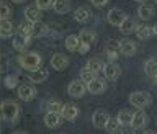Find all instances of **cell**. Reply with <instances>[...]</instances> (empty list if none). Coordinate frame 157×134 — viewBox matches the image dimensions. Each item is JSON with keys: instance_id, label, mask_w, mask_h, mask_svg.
Listing matches in <instances>:
<instances>
[{"instance_id": "ba28073f", "label": "cell", "mask_w": 157, "mask_h": 134, "mask_svg": "<svg viewBox=\"0 0 157 134\" xmlns=\"http://www.w3.org/2000/svg\"><path fill=\"white\" fill-rule=\"evenodd\" d=\"M108 120H110V115H108L106 110H97L92 115V124L95 126L97 129H105Z\"/></svg>"}, {"instance_id": "603a6c76", "label": "cell", "mask_w": 157, "mask_h": 134, "mask_svg": "<svg viewBox=\"0 0 157 134\" xmlns=\"http://www.w3.org/2000/svg\"><path fill=\"white\" fill-rule=\"evenodd\" d=\"M78 38H80V43L82 44H87V46H93V43L97 41V34L90 31V29H82L80 33H78Z\"/></svg>"}, {"instance_id": "5b68a950", "label": "cell", "mask_w": 157, "mask_h": 134, "mask_svg": "<svg viewBox=\"0 0 157 134\" xmlns=\"http://www.w3.org/2000/svg\"><path fill=\"white\" fill-rule=\"evenodd\" d=\"M147 123H149V116L146 115L144 110H139L134 113V116H132V123H131V129L132 131H142L144 128L147 126Z\"/></svg>"}, {"instance_id": "3957f363", "label": "cell", "mask_w": 157, "mask_h": 134, "mask_svg": "<svg viewBox=\"0 0 157 134\" xmlns=\"http://www.w3.org/2000/svg\"><path fill=\"white\" fill-rule=\"evenodd\" d=\"M129 103L137 110H144L152 105V95L144 90H136L129 95Z\"/></svg>"}, {"instance_id": "8992f818", "label": "cell", "mask_w": 157, "mask_h": 134, "mask_svg": "<svg viewBox=\"0 0 157 134\" xmlns=\"http://www.w3.org/2000/svg\"><path fill=\"white\" fill-rule=\"evenodd\" d=\"M120 54H121V51H120V41H108L106 43V46H105V56H106V59L110 62H116L118 61V57H120Z\"/></svg>"}, {"instance_id": "d6986e66", "label": "cell", "mask_w": 157, "mask_h": 134, "mask_svg": "<svg viewBox=\"0 0 157 134\" xmlns=\"http://www.w3.org/2000/svg\"><path fill=\"white\" fill-rule=\"evenodd\" d=\"M25 18L29 20V21H33V23L41 21V18H43V10H41V8H38L36 5L26 7V8H25Z\"/></svg>"}, {"instance_id": "836d02e7", "label": "cell", "mask_w": 157, "mask_h": 134, "mask_svg": "<svg viewBox=\"0 0 157 134\" xmlns=\"http://www.w3.org/2000/svg\"><path fill=\"white\" fill-rule=\"evenodd\" d=\"M46 108H48V111H54V113H61L62 111V108H64V105L59 100H49L48 101V105H46Z\"/></svg>"}, {"instance_id": "e0dca14e", "label": "cell", "mask_w": 157, "mask_h": 134, "mask_svg": "<svg viewBox=\"0 0 157 134\" xmlns=\"http://www.w3.org/2000/svg\"><path fill=\"white\" fill-rule=\"evenodd\" d=\"M29 43H31V38L23 36V34H20V33H17L13 36V48L17 49V51H20V52L26 51V48L29 46Z\"/></svg>"}, {"instance_id": "d4e9b609", "label": "cell", "mask_w": 157, "mask_h": 134, "mask_svg": "<svg viewBox=\"0 0 157 134\" xmlns=\"http://www.w3.org/2000/svg\"><path fill=\"white\" fill-rule=\"evenodd\" d=\"M18 33L23 34V36H28V38H33V33H34V23L29 21V20H25L18 25Z\"/></svg>"}, {"instance_id": "83f0119b", "label": "cell", "mask_w": 157, "mask_h": 134, "mask_svg": "<svg viewBox=\"0 0 157 134\" xmlns=\"http://www.w3.org/2000/svg\"><path fill=\"white\" fill-rule=\"evenodd\" d=\"M155 13V8L152 7V5H141L139 8H137V17L141 20H151L154 17Z\"/></svg>"}, {"instance_id": "ffe728a7", "label": "cell", "mask_w": 157, "mask_h": 134, "mask_svg": "<svg viewBox=\"0 0 157 134\" xmlns=\"http://www.w3.org/2000/svg\"><path fill=\"white\" fill-rule=\"evenodd\" d=\"M61 115L64 116V120L74 121V120H77V116H78V108L74 105V103H66L62 108V111H61Z\"/></svg>"}, {"instance_id": "7402d4cb", "label": "cell", "mask_w": 157, "mask_h": 134, "mask_svg": "<svg viewBox=\"0 0 157 134\" xmlns=\"http://www.w3.org/2000/svg\"><path fill=\"white\" fill-rule=\"evenodd\" d=\"M90 18H92V13H90V10L85 8V7H80L74 12V20H75L77 23H88Z\"/></svg>"}, {"instance_id": "60d3db41", "label": "cell", "mask_w": 157, "mask_h": 134, "mask_svg": "<svg viewBox=\"0 0 157 134\" xmlns=\"http://www.w3.org/2000/svg\"><path fill=\"white\" fill-rule=\"evenodd\" d=\"M154 36H157V23L154 25Z\"/></svg>"}, {"instance_id": "f546056e", "label": "cell", "mask_w": 157, "mask_h": 134, "mask_svg": "<svg viewBox=\"0 0 157 134\" xmlns=\"http://www.w3.org/2000/svg\"><path fill=\"white\" fill-rule=\"evenodd\" d=\"M48 33H49V26L46 23H43V21H36V23H34L33 38H43V36H46Z\"/></svg>"}, {"instance_id": "74e56055", "label": "cell", "mask_w": 157, "mask_h": 134, "mask_svg": "<svg viewBox=\"0 0 157 134\" xmlns=\"http://www.w3.org/2000/svg\"><path fill=\"white\" fill-rule=\"evenodd\" d=\"M108 2H110V0H90V3L93 5V7H97V8H103V7H106Z\"/></svg>"}, {"instance_id": "44dd1931", "label": "cell", "mask_w": 157, "mask_h": 134, "mask_svg": "<svg viewBox=\"0 0 157 134\" xmlns=\"http://www.w3.org/2000/svg\"><path fill=\"white\" fill-rule=\"evenodd\" d=\"M52 10L57 15H66V13H69L72 10V2L71 0H56Z\"/></svg>"}, {"instance_id": "5bb4252c", "label": "cell", "mask_w": 157, "mask_h": 134, "mask_svg": "<svg viewBox=\"0 0 157 134\" xmlns=\"http://www.w3.org/2000/svg\"><path fill=\"white\" fill-rule=\"evenodd\" d=\"M69 62H71L69 57L64 56V54H61V52L54 54V56L51 57V67L54 69V71H64V69H67Z\"/></svg>"}, {"instance_id": "ab89813d", "label": "cell", "mask_w": 157, "mask_h": 134, "mask_svg": "<svg viewBox=\"0 0 157 134\" xmlns=\"http://www.w3.org/2000/svg\"><path fill=\"white\" fill-rule=\"evenodd\" d=\"M12 2H13V3H23L25 0H12Z\"/></svg>"}, {"instance_id": "4316f807", "label": "cell", "mask_w": 157, "mask_h": 134, "mask_svg": "<svg viewBox=\"0 0 157 134\" xmlns=\"http://www.w3.org/2000/svg\"><path fill=\"white\" fill-rule=\"evenodd\" d=\"M132 116H134V113L129 111V110H121L118 113V121L121 123L123 128H131V123H132Z\"/></svg>"}, {"instance_id": "30bf717a", "label": "cell", "mask_w": 157, "mask_h": 134, "mask_svg": "<svg viewBox=\"0 0 157 134\" xmlns=\"http://www.w3.org/2000/svg\"><path fill=\"white\" fill-rule=\"evenodd\" d=\"M120 51H121L123 56H126V57L134 56V54L137 52V43L132 41V39H129V38L121 39L120 41Z\"/></svg>"}, {"instance_id": "484cf974", "label": "cell", "mask_w": 157, "mask_h": 134, "mask_svg": "<svg viewBox=\"0 0 157 134\" xmlns=\"http://www.w3.org/2000/svg\"><path fill=\"white\" fill-rule=\"evenodd\" d=\"M136 36L139 39H142V41L152 38L154 36V26H149V25H139V28H137V31H136Z\"/></svg>"}, {"instance_id": "7a4b0ae2", "label": "cell", "mask_w": 157, "mask_h": 134, "mask_svg": "<svg viewBox=\"0 0 157 134\" xmlns=\"http://www.w3.org/2000/svg\"><path fill=\"white\" fill-rule=\"evenodd\" d=\"M20 113H21V108L17 101L13 100H3L2 101V118L3 121L7 123H17L20 118Z\"/></svg>"}, {"instance_id": "2e32d148", "label": "cell", "mask_w": 157, "mask_h": 134, "mask_svg": "<svg viewBox=\"0 0 157 134\" xmlns=\"http://www.w3.org/2000/svg\"><path fill=\"white\" fill-rule=\"evenodd\" d=\"M87 90L90 92L92 95H100V93H103L106 90V82L97 77L95 80H92V82L87 83Z\"/></svg>"}, {"instance_id": "52a82bcc", "label": "cell", "mask_w": 157, "mask_h": 134, "mask_svg": "<svg viewBox=\"0 0 157 134\" xmlns=\"http://www.w3.org/2000/svg\"><path fill=\"white\" fill-rule=\"evenodd\" d=\"M126 18H128V15L120 8H111L110 12L106 13V20H108V23H110L111 26H120Z\"/></svg>"}, {"instance_id": "8fae6325", "label": "cell", "mask_w": 157, "mask_h": 134, "mask_svg": "<svg viewBox=\"0 0 157 134\" xmlns=\"http://www.w3.org/2000/svg\"><path fill=\"white\" fill-rule=\"evenodd\" d=\"M18 98L21 101H31L36 98V88L29 83H23L18 87Z\"/></svg>"}, {"instance_id": "e575fe53", "label": "cell", "mask_w": 157, "mask_h": 134, "mask_svg": "<svg viewBox=\"0 0 157 134\" xmlns=\"http://www.w3.org/2000/svg\"><path fill=\"white\" fill-rule=\"evenodd\" d=\"M3 83L7 88H10V90H12V88H17L18 87V75H7Z\"/></svg>"}, {"instance_id": "7c38bea8", "label": "cell", "mask_w": 157, "mask_h": 134, "mask_svg": "<svg viewBox=\"0 0 157 134\" xmlns=\"http://www.w3.org/2000/svg\"><path fill=\"white\" fill-rule=\"evenodd\" d=\"M48 77H49V71L48 69H43V67L33 69V71L28 72V78L33 83H43V82L48 80Z\"/></svg>"}, {"instance_id": "d6a6232c", "label": "cell", "mask_w": 157, "mask_h": 134, "mask_svg": "<svg viewBox=\"0 0 157 134\" xmlns=\"http://www.w3.org/2000/svg\"><path fill=\"white\" fill-rule=\"evenodd\" d=\"M80 78H82V80L85 82V83H88V82L95 80V78H97V74L93 72V71H90V69L85 66V67H83L82 71H80Z\"/></svg>"}, {"instance_id": "b9f144b4", "label": "cell", "mask_w": 157, "mask_h": 134, "mask_svg": "<svg viewBox=\"0 0 157 134\" xmlns=\"http://www.w3.org/2000/svg\"><path fill=\"white\" fill-rule=\"evenodd\" d=\"M152 80H154V85H155V87H157V75H155V77H154V78H152Z\"/></svg>"}, {"instance_id": "9a60e30c", "label": "cell", "mask_w": 157, "mask_h": 134, "mask_svg": "<svg viewBox=\"0 0 157 134\" xmlns=\"http://www.w3.org/2000/svg\"><path fill=\"white\" fill-rule=\"evenodd\" d=\"M62 120H64V116L61 115V113L48 111L46 116H44V124H46L48 128H51V129H54V128H59V126H61Z\"/></svg>"}, {"instance_id": "ee69618b", "label": "cell", "mask_w": 157, "mask_h": 134, "mask_svg": "<svg viewBox=\"0 0 157 134\" xmlns=\"http://www.w3.org/2000/svg\"><path fill=\"white\" fill-rule=\"evenodd\" d=\"M155 5H157V0H155Z\"/></svg>"}, {"instance_id": "8d00e7d4", "label": "cell", "mask_w": 157, "mask_h": 134, "mask_svg": "<svg viewBox=\"0 0 157 134\" xmlns=\"http://www.w3.org/2000/svg\"><path fill=\"white\" fill-rule=\"evenodd\" d=\"M12 17V7L7 2H2L0 5V18H10Z\"/></svg>"}, {"instance_id": "cb8c5ba5", "label": "cell", "mask_w": 157, "mask_h": 134, "mask_svg": "<svg viewBox=\"0 0 157 134\" xmlns=\"http://www.w3.org/2000/svg\"><path fill=\"white\" fill-rule=\"evenodd\" d=\"M64 44H66L67 51L78 52V48H80V38L75 36V34H69V36L66 38V41H64Z\"/></svg>"}, {"instance_id": "1f68e13d", "label": "cell", "mask_w": 157, "mask_h": 134, "mask_svg": "<svg viewBox=\"0 0 157 134\" xmlns=\"http://www.w3.org/2000/svg\"><path fill=\"white\" fill-rule=\"evenodd\" d=\"M87 67L90 69V71H93L95 74H100L103 71V67H105V64H103V61H100V59H88Z\"/></svg>"}, {"instance_id": "4fadbf2b", "label": "cell", "mask_w": 157, "mask_h": 134, "mask_svg": "<svg viewBox=\"0 0 157 134\" xmlns=\"http://www.w3.org/2000/svg\"><path fill=\"white\" fill-rule=\"evenodd\" d=\"M118 28H120L121 34H124V36H129V34H132V33H136V31H137L139 25H137V21H136L134 18L128 17V18H126L124 21H123Z\"/></svg>"}, {"instance_id": "f35d334b", "label": "cell", "mask_w": 157, "mask_h": 134, "mask_svg": "<svg viewBox=\"0 0 157 134\" xmlns=\"http://www.w3.org/2000/svg\"><path fill=\"white\" fill-rule=\"evenodd\" d=\"M88 49H90V46H87V44H82V43H80L78 52H80V54H87V52H88Z\"/></svg>"}, {"instance_id": "277c9868", "label": "cell", "mask_w": 157, "mask_h": 134, "mask_svg": "<svg viewBox=\"0 0 157 134\" xmlns=\"http://www.w3.org/2000/svg\"><path fill=\"white\" fill-rule=\"evenodd\" d=\"M87 92H88L87 90V83L83 82L82 78H78V80H72L67 85V93H69V97H72V98H82Z\"/></svg>"}, {"instance_id": "7bdbcfd3", "label": "cell", "mask_w": 157, "mask_h": 134, "mask_svg": "<svg viewBox=\"0 0 157 134\" xmlns=\"http://www.w3.org/2000/svg\"><path fill=\"white\" fill-rule=\"evenodd\" d=\"M136 2H139V3H142V2H146V0H136Z\"/></svg>"}, {"instance_id": "f1b7e54d", "label": "cell", "mask_w": 157, "mask_h": 134, "mask_svg": "<svg viewBox=\"0 0 157 134\" xmlns=\"http://www.w3.org/2000/svg\"><path fill=\"white\" fill-rule=\"evenodd\" d=\"M121 129H123V126H121V123L118 121V118H111L110 116V120H108L106 126H105V131L110 132V134H116V132H120Z\"/></svg>"}, {"instance_id": "4dcf8cb0", "label": "cell", "mask_w": 157, "mask_h": 134, "mask_svg": "<svg viewBox=\"0 0 157 134\" xmlns=\"http://www.w3.org/2000/svg\"><path fill=\"white\" fill-rule=\"evenodd\" d=\"M144 72H146L147 77H152V78L157 75V61L155 59H149V61L144 64Z\"/></svg>"}, {"instance_id": "9c48e42d", "label": "cell", "mask_w": 157, "mask_h": 134, "mask_svg": "<svg viewBox=\"0 0 157 134\" xmlns=\"http://www.w3.org/2000/svg\"><path fill=\"white\" fill-rule=\"evenodd\" d=\"M103 75H105L106 80H116V78L121 77V67L116 62L108 61V64H105V67H103Z\"/></svg>"}, {"instance_id": "d590c367", "label": "cell", "mask_w": 157, "mask_h": 134, "mask_svg": "<svg viewBox=\"0 0 157 134\" xmlns=\"http://www.w3.org/2000/svg\"><path fill=\"white\" fill-rule=\"evenodd\" d=\"M54 2L56 0H36V7L41 8L43 12H46V10H51L54 7Z\"/></svg>"}, {"instance_id": "6da1fadb", "label": "cell", "mask_w": 157, "mask_h": 134, "mask_svg": "<svg viewBox=\"0 0 157 134\" xmlns=\"http://www.w3.org/2000/svg\"><path fill=\"white\" fill-rule=\"evenodd\" d=\"M17 59H18L20 66H21L23 69H26V71L38 69V67H41V64H43V56L39 52H33V51L21 52Z\"/></svg>"}, {"instance_id": "ac0fdd59", "label": "cell", "mask_w": 157, "mask_h": 134, "mask_svg": "<svg viewBox=\"0 0 157 134\" xmlns=\"http://www.w3.org/2000/svg\"><path fill=\"white\" fill-rule=\"evenodd\" d=\"M13 33H15L13 21L10 18H2V21H0V36L7 39L10 36H13Z\"/></svg>"}]
</instances>
